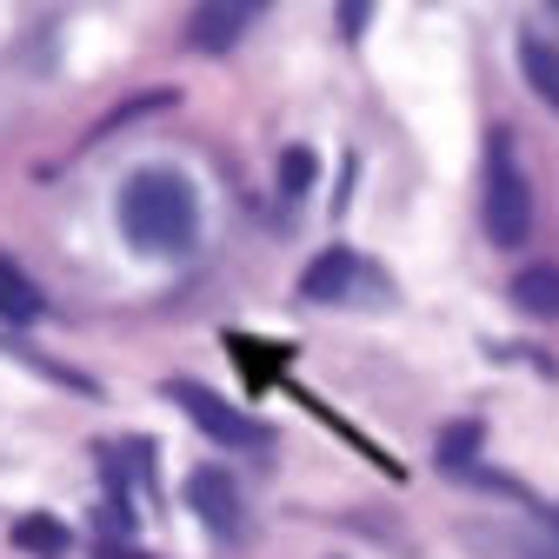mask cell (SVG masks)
<instances>
[{
    "instance_id": "cell-13",
    "label": "cell",
    "mask_w": 559,
    "mask_h": 559,
    "mask_svg": "<svg viewBox=\"0 0 559 559\" xmlns=\"http://www.w3.org/2000/svg\"><path fill=\"white\" fill-rule=\"evenodd\" d=\"M307 187H313V154H307V147H294L287 160H280V193H287V200H300Z\"/></svg>"
},
{
    "instance_id": "cell-3",
    "label": "cell",
    "mask_w": 559,
    "mask_h": 559,
    "mask_svg": "<svg viewBox=\"0 0 559 559\" xmlns=\"http://www.w3.org/2000/svg\"><path fill=\"white\" fill-rule=\"evenodd\" d=\"M167 400H180L187 406V419L206 433V440H221V447H266V427L260 419H247L240 406H227L221 393H206L200 380H174L167 386Z\"/></svg>"
},
{
    "instance_id": "cell-7",
    "label": "cell",
    "mask_w": 559,
    "mask_h": 559,
    "mask_svg": "<svg viewBox=\"0 0 559 559\" xmlns=\"http://www.w3.org/2000/svg\"><path fill=\"white\" fill-rule=\"evenodd\" d=\"M466 546H479L486 559H559V546H546V539H526V533H507V526H466Z\"/></svg>"
},
{
    "instance_id": "cell-8",
    "label": "cell",
    "mask_w": 559,
    "mask_h": 559,
    "mask_svg": "<svg viewBox=\"0 0 559 559\" xmlns=\"http://www.w3.org/2000/svg\"><path fill=\"white\" fill-rule=\"evenodd\" d=\"M0 320H14V326H34L40 320V287H34L14 260H0Z\"/></svg>"
},
{
    "instance_id": "cell-14",
    "label": "cell",
    "mask_w": 559,
    "mask_h": 559,
    "mask_svg": "<svg viewBox=\"0 0 559 559\" xmlns=\"http://www.w3.org/2000/svg\"><path fill=\"white\" fill-rule=\"evenodd\" d=\"M367 14H373V0H346V8H340V34L360 40V34H367Z\"/></svg>"
},
{
    "instance_id": "cell-12",
    "label": "cell",
    "mask_w": 559,
    "mask_h": 559,
    "mask_svg": "<svg viewBox=\"0 0 559 559\" xmlns=\"http://www.w3.org/2000/svg\"><path fill=\"white\" fill-rule=\"evenodd\" d=\"M473 453H479V427H473V419H460V427L440 433V466H447V473H466Z\"/></svg>"
},
{
    "instance_id": "cell-2",
    "label": "cell",
    "mask_w": 559,
    "mask_h": 559,
    "mask_svg": "<svg viewBox=\"0 0 559 559\" xmlns=\"http://www.w3.org/2000/svg\"><path fill=\"white\" fill-rule=\"evenodd\" d=\"M479 221L493 247H526L533 240V180L513 160V140L493 133L486 140V193H479Z\"/></svg>"
},
{
    "instance_id": "cell-9",
    "label": "cell",
    "mask_w": 559,
    "mask_h": 559,
    "mask_svg": "<svg viewBox=\"0 0 559 559\" xmlns=\"http://www.w3.org/2000/svg\"><path fill=\"white\" fill-rule=\"evenodd\" d=\"M520 67H526V87H533L546 107H559V53H552L539 34H526V40H520Z\"/></svg>"
},
{
    "instance_id": "cell-4",
    "label": "cell",
    "mask_w": 559,
    "mask_h": 559,
    "mask_svg": "<svg viewBox=\"0 0 559 559\" xmlns=\"http://www.w3.org/2000/svg\"><path fill=\"white\" fill-rule=\"evenodd\" d=\"M273 8V0H200L193 8V21H187V40H193V53H227L260 14Z\"/></svg>"
},
{
    "instance_id": "cell-5",
    "label": "cell",
    "mask_w": 559,
    "mask_h": 559,
    "mask_svg": "<svg viewBox=\"0 0 559 559\" xmlns=\"http://www.w3.org/2000/svg\"><path fill=\"white\" fill-rule=\"evenodd\" d=\"M360 287H373V273H367V260H360L354 247H326V253L300 273V300H313V307L354 300Z\"/></svg>"
},
{
    "instance_id": "cell-15",
    "label": "cell",
    "mask_w": 559,
    "mask_h": 559,
    "mask_svg": "<svg viewBox=\"0 0 559 559\" xmlns=\"http://www.w3.org/2000/svg\"><path fill=\"white\" fill-rule=\"evenodd\" d=\"M107 559H147V552H127V546H114V552H107Z\"/></svg>"
},
{
    "instance_id": "cell-6",
    "label": "cell",
    "mask_w": 559,
    "mask_h": 559,
    "mask_svg": "<svg viewBox=\"0 0 559 559\" xmlns=\"http://www.w3.org/2000/svg\"><path fill=\"white\" fill-rule=\"evenodd\" d=\"M187 507L200 513L206 533H240V486L221 473V466H200L187 479Z\"/></svg>"
},
{
    "instance_id": "cell-1",
    "label": "cell",
    "mask_w": 559,
    "mask_h": 559,
    "mask_svg": "<svg viewBox=\"0 0 559 559\" xmlns=\"http://www.w3.org/2000/svg\"><path fill=\"white\" fill-rule=\"evenodd\" d=\"M120 234L140 253H180L200 240V193L174 167H140L120 187Z\"/></svg>"
},
{
    "instance_id": "cell-10",
    "label": "cell",
    "mask_w": 559,
    "mask_h": 559,
    "mask_svg": "<svg viewBox=\"0 0 559 559\" xmlns=\"http://www.w3.org/2000/svg\"><path fill=\"white\" fill-rule=\"evenodd\" d=\"M513 300H520L526 313L552 320V313H559V266H526V273L513 280Z\"/></svg>"
},
{
    "instance_id": "cell-11",
    "label": "cell",
    "mask_w": 559,
    "mask_h": 559,
    "mask_svg": "<svg viewBox=\"0 0 559 559\" xmlns=\"http://www.w3.org/2000/svg\"><path fill=\"white\" fill-rule=\"evenodd\" d=\"M14 546L34 552V559H60L67 552V526L53 513H27V520H14Z\"/></svg>"
}]
</instances>
